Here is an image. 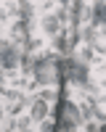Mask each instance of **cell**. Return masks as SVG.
Segmentation results:
<instances>
[{"label": "cell", "mask_w": 106, "mask_h": 132, "mask_svg": "<svg viewBox=\"0 0 106 132\" xmlns=\"http://www.w3.org/2000/svg\"><path fill=\"white\" fill-rule=\"evenodd\" d=\"M72 74H74V79H77V82H85V79H88V69H85L82 63H72Z\"/></svg>", "instance_id": "obj_5"}, {"label": "cell", "mask_w": 106, "mask_h": 132, "mask_svg": "<svg viewBox=\"0 0 106 132\" xmlns=\"http://www.w3.org/2000/svg\"><path fill=\"white\" fill-rule=\"evenodd\" d=\"M19 13H21V16H29V3H21V8H19Z\"/></svg>", "instance_id": "obj_8"}, {"label": "cell", "mask_w": 106, "mask_h": 132, "mask_svg": "<svg viewBox=\"0 0 106 132\" xmlns=\"http://www.w3.org/2000/svg\"><path fill=\"white\" fill-rule=\"evenodd\" d=\"M45 114H48L45 101H35V106H32V119H35V122H42V119H45Z\"/></svg>", "instance_id": "obj_4"}, {"label": "cell", "mask_w": 106, "mask_h": 132, "mask_svg": "<svg viewBox=\"0 0 106 132\" xmlns=\"http://www.w3.org/2000/svg\"><path fill=\"white\" fill-rule=\"evenodd\" d=\"M42 132H53V124H42Z\"/></svg>", "instance_id": "obj_9"}, {"label": "cell", "mask_w": 106, "mask_h": 132, "mask_svg": "<svg viewBox=\"0 0 106 132\" xmlns=\"http://www.w3.org/2000/svg\"><path fill=\"white\" fill-rule=\"evenodd\" d=\"M0 116H3V108H0Z\"/></svg>", "instance_id": "obj_10"}, {"label": "cell", "mask_w": 106, "mask_h": 132, "mask_svg": "<svg viewBox=\"0 0 106 132\" xmlns=\"http://www.w3.org/2000/svg\"><path fill=\"white\" fill-rule=\"evenodd\" d=\"M95 24H103V3H98V5H95Z\"/></svg>", "instance_id": "obj_7"}, {"label": "cell", "mask_w": 106, "mask_h": 132, "mask_svg": "<svg viewBox=\"0 0 106 132\" xmlns=\"http://www.w3.org/2000/svg\"><path fill=\"white\" fill-rule=\"evenodd\" d=\"M77 124H80V108L74 103H64V127L72 132Z\"/></svg>", "instance_id": "obj_3"}, {"label": "cell", "mask_w": 106, "mask_h": 132, "mask_svg": "<svg viewBox=\"0 0 106 132\" xmlns=\"http://www.w3.org/2000/svg\"><path fill=\"white\" fill-rule=\"evenodd\" d=\"M35 74H37V79H40L42 85H56V82H58V77H61L58 63L53 61V58H42V61H37Z\"/></svg>", "instance_id": "obj_1"}, {"label": "cell", "mask_w": 106, "mask_h": 132, "mask_svg": "<svg viewBox=\"0 0 106 132\" xmlns=\"http://www.w3.org/2000/svg\"><path fill=\"white\" fill-rule=\"evenodd\" d=\"M0 61H3V69H16V63H19V50L13 45H8V42H3L0 45Z\"/></svg>", "instance_id": "obj_2"}, {"label": "cell", "mask_w": 106, "mask_h": 132, "mask_svg": "<svg viewBox=\"0 0 106 132\" xmlns=\"http://www.w3.org/2000/svg\"><path fill=\"white\" fill-rule=\"evenodd\" d=\"M45 29H48V32H56V29H58V19L48 16V19H45Z\"/></svg>", "instance_id": "obj_6"}]
</instances>
